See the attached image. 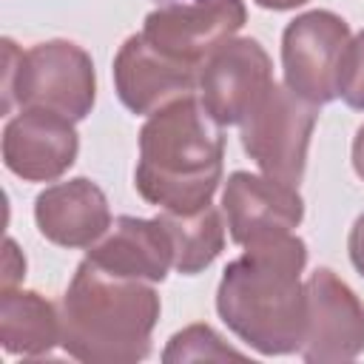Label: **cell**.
Masks as SVG:
<instances>
[{
  "mask_svg": "<svg viewBox=\"0 0 364 364\" xmlns=\"http://www.w3.org/2000/svg\"><path fill=\"white\" fill-rule=\"evenodd\" d=\"M119 100L134 114H154L199 88V68L154 48L142 34L125 40L114 60Z\"/></svg>",
  "mask_w": 364,
  "mask_h": 364,
  "instance_id": "11",
  "label": "cell"
},
{
  "mask_svg": "<svg viewBox=\"0 0 364 364\" xmlns=\"http://www.w3.org/2000/svg\"><path fill=\"white\" fill-rule=\"evenodd\" d=\"M34 219L40 233L63 247H88L111 228L105 193L91 179L46 188L34 202Z\"/></svg>",
  "mask_w": 364,
  "mask_h": 364,
  "instance_id": "13",
  "label": "cell"
},
{
  "mask_svg": "<svg viewBox=\"0 0 364 364\" xmlns=\"http://www.w3.org/2000/svg\"><path fill=\"white\" fill-rule=\"evenodd\" d=\"M364 350V307L355 293L336 279L333 270L318 267L304 282V361H347Z\"/></svg>",
  "mask_w": 364,
  "mask_h": 364,
  "instance_id": "7",
  "label": "cell"
},
{
  "mask_svg": "<svg viewBox=\"0 0 364 364\" xmlns=\"http://www.w3.org/2000/svg\"><path fill=\"white\" fill-rule=\"evenodd\" d=\"M262 9H273V11H284V9H296L307 0H256Z\"/></svg>",
  "mask_w": 364,
  "mask_h": 364,
  "instance_id": "22",
  "label": "cell"
},
{
  "mask_svg": "<svg viewBox=\"0 0 364 364\" xmlns=\"http://www.w3.org/2000/svg\"><path fill=\"white\" fill-rule=\"evenodd\" d=\"M350 28L333 11H307L296 17L282 37L284 85L313 105L338 97V68Z\"/></svg>",
  "mask_w": 364,
  "mask_h": 364,
  "instance_id": "6",
  "label": "cell"
},
{
  "mask_svg": "<svg viewBox=\"0 0 364 364\" xmlns=\"http://www.w3.org/2000/svg\"><path fill=\"white\" fill-rule=\"evenodd\" d=\"M94 264L145 282H162L168 267L173 264V245L165 225L156 219H134L119 216L111 225V233L85 253Z\"/></svg>",
  "mask_w": 364,
  "mask_h": 364,
  "instance_id": "14",
  "label": "cell"
},
{
  "mask_svg": "<svg viewBox=\"0 0 364 364\" xmlns=\"http://www.w3.org/2000/svg\"><path fill=\"white\" fill-rule=\"evenodd\" d=\"M3 111L17 100L23 108H48L68 119L88 117L94 105L91 57L65 40H51L17 51V65L3 48Z\"/></svg>",
  "mask_w": 364,
  "mask_h": 364,
  "instance_id": "4",
  "label": "cell"
},
{
  "mask_svg": "<svg viewBox=\"0 0 364 364\" xmlns=\"http://www.w3.org/2000/svg\"><path fill=\"white\" fill-rule=\"evenodd\" d=\"M77 131L68 117L48 108H23L3 131V162L28 182H48L77 159Z\"/></svg>",
  "mask_w": 364,
  "mask_h": 364,
  "instance_id": "10",
  "label": "cell"
},
{
  "mask_svg": "<svg viewBox=\"0 0 364 364\" xmlns=\"http://www.w3.org/2000/svg\"><path fill=\"white\" fill-rule=\"evenodd\" d=\"M159 316L156 293L142 279L117 276L82 259L60 310V344L80 361H139Z\"/></svg>",
  "mask_w": 364,
  "mask_h": 364,
  "instance_id": "3",
  "label": "cell"
},
{
  "mask_svg": "<svg viewBox=\"0 0 364 364\" xmlns=\"http://www.w3.org/2000/svg\"><path fill=\"white\" fill-rule=\"evenodd\" d=\"M338 97L350 108L364 111V31L344 48L338 68Z\"/></svg>",
  "mask_w": 364,
  "mask_h": 364,
  "instance_id": "18",
  "label": "cell"
},
{
  "mask_svg": "<svg viewBox=\"0 0 364 364\" xmlns=\"http://www.w3.org/2000/svg\"><path fill=\"white\" fill-rule=\"evenodd\" d=\"M26 270V262L23 256L17 253V245L11 239H6V262H3V290L6 287H14V282L20 279V273Z\"/></svg>",
  "mask_w": 364,
  "mask_h": 364,
  "instance_id": "19",
  "label": "cell"
},
{
  "mask_svg": "<svg viewBox=\"0 0 364 364\" xmlns=\"http://www.w3.org/2000/svg\"><path fill=\"white\" fill-rule=\"evenodd\" d=\"M270 85V57L250 37L225 40L199 65L202 108L219 125L242 122Z\"/></svg>",
  "mask_w": 364,
  "mask_h": 364,
  "instance_id": "9",
  "label": "cell"
},
{
  "mask_svg": "<svg viewBox=\"0 0 364 364\" xmlns=\"http://www.w3.org/2000/svg\"><path fill=\"white\" fill-rule=\"evenodd\" d=\"M219 128L193 97L154 111L139 131L136 191L142 199L173 213L210 205L222 176L225 136Z\"/></svg>",
  "mask_w": 364,
  "mask_h": 364,
  "instance_id": "2",
  "label": "cell"
},
{
  "mask_svg": "<svg viewBox=\"0 0 364 364\" xmlns=\"http://www.w3.org/2000/svg\"><path fill=\"white\" fill-rule=\"evenodd\" d=\"M245 247L219 282L216 310L259 353H293L304 333V284L299 282L307 262L304 242L293 233H273Z\"/></svg>",
  "mask_w": 364,
  "mask_h": 364,
  "instance_id": "1",
  "label": "cell"
},
{
  "mask_svg": "<svg viewBox=\"0 0 364 364\" xmlns=\"http://www.w3.org/2000/svg\"><path fill=\"white\" fill-rule=\"evenodd\" d=\"M159 222L165 225L171 245H173V267L185 276H193L202 267H208L225 245L219 213L210 205H205L202 210H193V213L165 210V213H159Z\"/></svg>",
  "mask_w": 364,
  "mask_h": 364,
  "instance_id": "16",
  "label": "cell"
},
{
  "mask_svg": "<svg viewBox=\"0 0 364 364\" xmlns=\"http://www.w3.org/2000/svg\"><path fill=\"white\" fill-rule=\"evenodd\" d=\"M159 6H171V3H199V0H156Z\"/></svg>",
  "mask_w": 364,
  "mask_h": 364,
  "instance_id": "23",
  "label": "cell"
},
{
  "mask_svg": "<svg viewBox=\"0 0 364 364\" xmlns=\"http://www.w3.org/2000/svg\"><path fill=\"white\" fill-rule=\"evenodd\" d=\"M350 259H353L355 270L364 276V213L355 219V225L350 230Z\"/></svg>",
  "mask_w": 364,
  "mask_h": 364,
  "instance_id": "20",
  "label": "cell"
},
{
  "mask_svg": "<svg viewBox=\"0 0 364 364\" xmlns=\"http://www.w3.org/2000/svg\"><path fill=\"white\" fill-rule=\"evenodd\" d=\"M353 168L364 179V125L355 131V139H353Z\"/></svg>",
  "mask_w": 364,
  "mask_h": 364,
  "instance_id": "21",
  "label": "cell"
},
{
  "mask_svg": "<svg viewBox=\"0 0 364 364\" xmlns=\"http://www.w3.org/2000/svg\"><path fill=\"white\" fill-rule=\"evenodd\" d=\"M0 341L6 353L43 355L60 341V316L43 296L6 287L0 299Z\"/></svg>",
  "mask_w": 364,
  "mask_h": 364,
  "instance_id": "15",
  "label": "cell"
},
{
  "mask_svg": "<svg viewBox=\"0 0 364 364\" xmlns=\"http://www.w3.org/2000/svg\"><path fill=\"white\" fill-rule=\"evenodd\" d=\"M222 205L236 245H250L273 233H290L304 213L301 196L293 185L247 171H236L228 179Z\"/></svg>",
  "mask_w": 364,
  "mask_h": 364,
  "instance_id": "12",
  "label": "cell"
},
{
  "mask_svg": "<svg viewBox=\"0 0 364 364\" xmlns=\"http://www.w3.org/2000/svg\"><path fill=\"white\" fill-rule=\"evenodd\" d=\"M242 0L171 3L148 14L142 37L162 54L199 68L233 31L242 28Z\"/></svg>",
  "mask_w": 364,
  "mask_h": 364,
  "instance_id": "8",
  "label": "cell"
},
{
  "mask_svg": "<svg viewBox=\"0 0 364 364\" xmlns=\"http://www.w3.org/2000/svg\"><path fill=\"white\" fill-rule=\"evenodd\" d=\"M313 102L293 94L287 85L273 82L262 100L250 108L242 125V148L245 154L284 185H299L307 165V145L316 125Z\"/></svg>",
  "mask_w": 364,
  "mask_h": 364,
  "instance_id": "5",
  "label": "cell"
},
{
  "mask_svg": "<svg viewBox=\"0 0 364 364\" xmlns=\"http://www.w3.org/2000/svg\"><path fill=\"white\" fill-rule=\"evenodd\" d=\"M245 353L222 344V338L205 327V324H193L182 333H176L168 344V350L162 353L165 361H199V358H242Z\"/></svg>",
  "mask_w": 364,
  "mask_h": 364,
  "instance_id": "17",
  "label": "cell"
}]
</instances>
